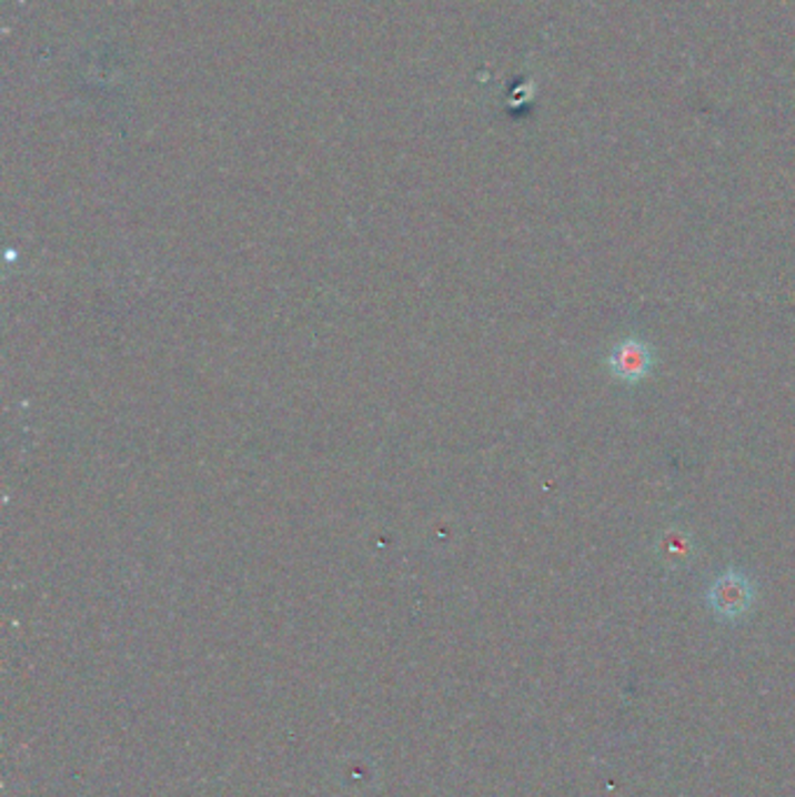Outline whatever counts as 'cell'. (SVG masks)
Returning <instances> with one entry per match:
<instances>
[{
	"label": "cell",
	"instance_id": "obj_2",
	"mask_svg": "<svg viewBox=\"0 0 795 797\" xmlns=\"http://www.w3.org/2000/svg\"><path fill=\"white\" fill-rule=\"evenodd\" d=\"M653 364H656L653 347L637 336H630V339L621 341L610 353V360H606V366H610L612 376L627 385H637L644 379H648Z\"/></svg>",
	"mask_w": 795,
	"mask_h": 797
},
{
	"label": "cell",
	"instance_id": "obj_3",
	"mask_svg": "<svg viewBox=\"0 0 795 797\" xmlns=\"http://www.w3.org/2000/svg\"><path fill=\"white\" fill-rule=\"evenodd\" d=\"M661 557H665L670 565H684L693 555V542L684 529H670L658 544Z\"/></svg>",
	"mask_w": 795,
	"mask_h": 797
},
{
	"label": "cell",
	"instance_id": "obj_1",
	"mask_svg": "<svg viewBox=\"0 0 795 797\" xmlns=\"http://www.w3.org/2000/svg\"><path fill=\"white\" fill-rule=\"evenodd\" d=\"M707 602L718 618L735 621L752 608L754 585L742 572L728 569L712 583V588L707 593Z\"/></svg>",
	"mask_w": 795,
	"mask_h": 797
}]
</instances>
